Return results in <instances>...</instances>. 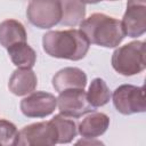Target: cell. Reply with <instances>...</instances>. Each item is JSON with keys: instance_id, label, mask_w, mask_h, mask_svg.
<instances>
[{"instance_id": "cell-2", "label": "cell", "mask_w": 146, "mask_h": 146, "mask_svg": "<svg viewBox=\"0 0 146 146\" xmlns=\"http://www.w3.org/2000/svg\"><path fill=\"white\" fill-rule=\"evenodd\" d=\"M80 30L90 43L115 48L124 39V30L121 21L102 13H95L80 23Z\"/></svg>"}, {"instance_id": "cell-3", "label": "cell", "mask_w": 146, "mask_h": 146, "mask_svg": "<svg viewBox=\"0 0 146 146\" xmlns=\"http://www.w3.org/2000/svg\"><path fill=\"white\" fill-rule=\"evenodd\" d=\"M111 63L113 68L121 75L139 74L146 67L145 42L137 40L116 48L112 54Z\"/></svg>"}, {"instance_id": "cell-4", "label": "cell", "mask_w": 146, "mask_h": 146, "mask_svg": "<svg viewBox=\"0 0 146 146\" xmlns=\"http://www.w3.org/2000/svg\"><path fill=\"white\" fill-rule=\"evenodd\" d=\"M26 16L31 24L39 29H50L57 25L62 18L59 0H30Z\"/></svg>"}, {"instance_id": "cell-9", "label": "cell", "mask_w": 146, "mask_h": 146, "mask_svg": "<svg viewBox=\"0 0 146 146\" xmlns=\"http://www.w3.org/2000/svg\"><path fill=\"white\" fill-rule=\"evenodd\" d=\"M121 23L125 35L130 38L143 35L146 31V0H128Z\"/></svg>"}, {"instance_id": "cell-12", "label": "cell", "mask_w": 146, "mask_h": 146, "mask_svg": "<svg viewBox=\"0 0 146 146\" xmlns=\"http://www.w3.org/2000/svg\"><path fill=\"white\" fill-rule=\"evenodd\" d=\"M110 127V117L102 112H90L78 125V132L83 138H97Z\"/></svg>"}, {"instance_id": "cell-8", "label": "cell", "mask_w": 146, "mask_h": 146, "mask_svg": "<svg viewBox=\"0 0 146 146\" xmlns=\"http://www.w3.org/2000/svg\"><path fill=\"white\" fill-rule=\"evenodd\" d=\"M22 113L27 117H46L57 107V98L46 91H32L21 100Z\"/></svg>"}, {"instance_id": "cell-13", "label": "cell", "mask_w": 146, "mask_h": 146, "mask_svg": "<svg viewBox=\"0 0 146 146\" xmlns=\"http://www.w3.org/2000/svg\"><path fill=\"white\" fill-rule=\"evenodd\" d=\"M27 39L24 25L13 18L5 19L0 23V44L8 48L18 42H25Z\"/></svg>"}, {"instance_id": "cell-7", "label": "cell", "mask_w": 146, "mask_h": 146, "mask_svg": "<svg viewBox=\"0 0 146 146\" xmlns=\"http://www.w3.org/2000/svg\"><path fill=\"white\" fill-rule=\"evenodd\" d=\"M57 107L60 114L68 117H80L94 110L83 89H66L60 91L57 97Z\"/></svg>"}, {"instance_id": "cell-17", "label": "cell", "mask_w": 146, "mask_h": 146, "mask_svg": "<svg viewBox=\"0 0 146 146\" xmlns=\"http://www.w3.org/2000/svg\"><path fill=\"white\" fill-rule=\"evenodd\" d=\"M51 122L55 124L57 130V135H58L57 143L67 144L75 138L78 133V125L74 120L59 113L51 119Z\"/></svg>"}, {"instance_id": "cell-11", "label": "cell", "mask_w": 146, "mask_h": 146, "mask_svg": "<svg viewBox=\"0 0 146 146\" xmlns=\"http://www.w3.org/2000/svg\"><path fill=\"white\" fill-rule=\"evenodd\" d=\"M38 86L36 74L32 68H18L13 72L8 81L9 90L16 96H26Z\"/></svg>"}, {"instance_id": "cell-6", "label": "cell", "mask_w": 146, "mask_h": 146, "mask_svg": "<svg viewBox=\"0 0 146 146\" xmlns=\"http://www.w3.org/2000/svg\"><path fill=\"white\" fill-rule=\"evenodd\" d=\"M57 138V130L51 120L35 122L19 130L17 145H55Z\"/></svg>"}, {"instance_id": "cell-19", "label": "cell", "mask_w": 146, "mask_h": 146, "mask_svg": "<svg viewBox=\"0 0 146 146\" xmlns=\"http://www.w3.org/2000/svg\"><path fill=\"white\" fill-rule=\"evenodd\" d=\"M84 3H97L99 1H103V0H82Z\"/></svg>"}, {"instance_id": "cell-15", "label": "cell", "mask_w": 146, "mask_h": 146, "mask_svg": "<svg viewBox=\"0 0 146 146\" xmlns=\"http://www.w3.org/2000/svg\"><path fill=\"white\" fill-rule=\"evenodd\" d=\"M62 6V18L59 24L76 26L86 18V3L82 0H59Z\"/></svg>"}, {"instance_id": "cell-18", "label": "cell", "mask_w": 146, "mask_h": 146, "mask_svg": "<svg viewBox=\"0 0 146 146\" xmlns=\"http://www.w3.org/2000/svg\"><path fill=\"white\" fill-rule=\"evenodd\" d=\"M18 130L16 125L8 121L0 119V145L2 146H11L17 145L18 140Z\"/></svg>"}, {"instance_id": "cell-1", "label": "cell", "mask_w": 146, "mask_h": 146, "mask_svg": "<svg viewBox=\"0 0 146 146\" xmlns=\"http://www.w3.org/2000/svg\"><path fill=\"white\" fill-rule=\"evenodd\" d=\"M42 47L50 57L80 60L86 57L90 42L81 30L70 29L44 33L42 36Z\"/></svg>"}, {"instance_id": "cell-5", "label": "cell", "mask_w": 146, "mask_h": 146, "mask_svg": "<svg viewBox=\"0 0 146 146\" xmlns=\"http://www.w3.org/2000/svg\"><path fill=\"white\" fill-rule=\"evenodd\" d=\"M113 105L116 111L124 115L143 113L146 110L145 88L132 84H122L117 87L113 95Z\"/></svg>"}, {"instance_id": "cell-14", "label": "cell", "mask_w": 146, "mask_h": 146, "mask_svg": "<svg viewBox=\"0 0 146 146\" xmlns=\"http://www.w3.org/2000/svg\"><path fill=\"white\" fill-rule=\"evenodd\" d=\"M7 51L13 64L18 68H32L36 62V52L26 41L8 47Z\"/></svg>"}, {"instance_id": "cell-16", "label": "cell", "mask_w": 146, "mask_h": 146, "mask_svg": "<svg viewBox=\"0 0 146 146\" xmlns=\"http://www.w3.org/2000/svg\"><path fill=\"white\" fill-rule=\"evenodd\" d=\"M111 96H112L111 90L107 83L103 79L96 78L89 84V88L87 91V98L94 108L106 105L110 102Z\"/></svg>"}, {"instance_id": "cell-20", "label": "cell", "mask_w": 146, "mask_h": 146, "mask_svg": "<svg viewBox=\"0 0 146 146\" xmlns=\"http://www.w3.org/2000/svg\"><path fill=\"white\" fill-rule=\"evenodd\" d=\"M107 1H116V0H107Z\"/></svg>"}, {"instance_id": "cell-10", "label": "cell", "mask_w": 146, "mask_h": 146, "mask_svg": "<svg viewBox=\"0 0 146 146\" xmlns=\"http://www.w3.org/2000/svg\"><path fill=\"white\" fill-rule=\"evenodd\" d=\"M52 87L60 92L66 89H84L87 74L79 67H64L52 76Z\"/></svg>"}]
</instances>
